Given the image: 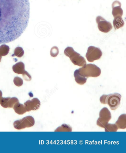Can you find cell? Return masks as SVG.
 <instances>
[{
	"label": "cell",
	"instance_id": "6",
	"mask_svg": "<svg viewBox=\"0 0 126 153\" xmlns=\"http://www.w3.org/2000/svg\"><path fill=\"white\" fill-rule=\"evenodd\" d=\"M102 52L99 48L90 46L88 48L86 54V58L89 62L100 59L102 56Z\"/></svg>",
	"mask_w": 126,
	"mask_h": 153
},
{
	"label": "cell",
	"instance_id": "3",
	"mask_svg": "<svg viewBox=\"0 0 126 153\" xmlns=\"http://www.w3.org/2000/svg\"><path fill=\"white\" fill-rule=\"evenodd\" d=\"M77 71L80 75L87 78L89 77H98L101 73L100 69L96 65L92 64L86 65L77 69Z\"/></svg>",
	"mask_w": 126,
	"mask_h": 153
},
{
	"label": "cell",
	"instance_id": "11",
	"mask_svg": "<svg viewBox=\"0 0 126 153\" xmlns=\"http://www.w3.org/2000/svg\"><path fill=\"white\" fill-rule=\"evenodd\" d=\"M13 72L18 74H24L27 71L25 70V65L21 62L16 63L12 67Z\"/></svg>",
	"mask_w": 126,
	"mask_h": 153
},
{
	"label": "cell",
	"instance_id": "13",
	"mask_svg": "<svg viewBox=\"0 0 126 153\" xmlns=\"http://www.w3.org/2000/svg\"><path fill=\"white\" fill-rule=\"evenodd\" d=\"M113 23V27L116 30L122 27L124 25V22L122 17L119 16L115 17Z\"/></svg>",
	"mask_w": 126,
	"mask_h": 153
},
{
	"label": "cell",
	"instance_id": "7",
	"mask_svg": "<svg viewBox=\"0 0 126 153\" xmlns=\"http://www.w3.org/2000/svg\"><path fill=\"white\" fill-rule=\"evenodd\" d=\"M98 24V27L99 31L107 33L113 29V26L111 23L108 22L101 16H98L96 19Z\"/></svg>",
	"mask_w": 126,
	"mask_h": 153
},
{
	"label": "cell",
	"instance_id": "21",
	"mask_svg": "<svg viewBox=\"0 0 126 153\" xmlns=\"http://www.w3.org/2000/svg\"><path fill=\"white\" fill-rule=\"evenodd\" d=\"M1 58H2V56H1L0 55V62H1Z\"/></svg>",
	"mask_w": 126,
	"mask_h": 153
},
{
	"label": "cell",
	"instance_id": "5",
	"mask_svg": "<svg viewBox=\"0 0 126 153\" xmlns=\"http://www.w3.org/2000/svg\"><path fill=\"white\" fill-rule=\"evenodd\" d=\"M35 120L33 117L27 116L21 120H16L13 123L15 129L21 130L26 128H30L35 125Z\"/></svg>",
	"mask_w": 126,
	"mask_h": 153
},
{
	"label": "cell",
	"instance_id": "20",
	"mask_svg": "<svg viewBox=\"0 0 126 153\" xmlns=\"http://www.w3.org/2000/svg\"><path fill=\"white\" fill-rule=\"evenodd\" d=\"M2 98V92L0 90V102H1V99Z\"/></svg>",
	"mask_w": 126,
	"mask_h": 153
},
{
	"label": "cell",
	"instance_id": "19",
	"mask_svg": "<svg viewBox=\"0 0 126 153\" xmlns=\"http://www.w3.org/2000/svg\"><path fill=\"white\" fill-rule=\"evenodd\" d=\"M23 76L24 77V79L26 81H30L32 79V77L28 72L26 71L25 73L23 74Z\"/></svg>",
	"mask_w": 126,
	"mask_h": 153
},
{
	"label": "cell",
	"instance_id": "1",
	"mask_svg": "<svg viewBox=\"0 0 126 153\" xmlns=\"http://www.w3.org/2000/svg\"><path fill=\"white\" fill-rule=\"evenodd\" d=\"M30 14L29 0H0V44L21 36L28 26Z\"/></svg>",
	"mask_w": 126,
	"mask_h": 153
},
{
	"label": "cell",
	"instance_id": "8",
	"mask_svg": "<svg viewBox=\"0 0 126 153\" xmlns=\"http://www.w3.org/2000/svg\"><path fill=\"white\" fill-rule=\"evenodd\" d=\"M24 105L27 112H29L39 109L41 106V102L38 98H34L32 100H27L24 103Z\"/></svg>",
	"mask_w": 126,
	"mask_h": 153
},
{
	"label": "cell",
	"instance_id": "17",
	"mask_svg": "<svg viewBox=\"0 0 126 153\" xmlns=\"http://www.w3.org/2000/svg\"><path fill=\"white\" fill-rule=\"evenodd\" d=\"M59 53V50L57 46H54L52 48L50 51V55L52 57H56Z\"/></svg>",
	"mask_w": 126,
	"mask_h": 153
},
{
	"label": "cell",
	"instance_id": "4",
	"mask_svg": "<svg viewBox=\"0 0 126 153\" xmlns=\"http://www.w3.org/2000/svg\"><path fill=\"white\" fill-rule=\"evenodd\" d=\"M121 98L120 94L116 93L111 94L108 95L105 100V103L113 110L117 109L119 107Z\"/></svg>",
	"mask_w": 126,
	"mask_h": 153
},
{
	"label": "cell",
	"instance_id": "14",
	"mask_svg": "<svg viewBox=\"0 0 126 153\" xmlns=\"http://www.w3.org/2000/svg\"><path fill=\"white\" fill-rule=\"evenodd\" d=\"M74 76L75 78V80L77 82L78 84H83L86 82L87 78L82 76L78 73L77 70L75 71L74 72Z\"/></svg>",
	"mask_w": 126,
	"mask_h": 153
},
{
	"label": "cell",
	"instance_id": "10",
	"mask_svg": "<svg viewBox=\"0 0 126 153\" xmlns=\"http://www.w3.org/2000/svg\"><path fill=\"white\" fill-rule=\"evenodd\" d=\"M113 11L112 14L114 18L117 16L122 17L123 13V11L121 8V3L118 1H116L113 2L112 4Z\"/></svg>",
	"mask_w": 126,
	"mask_h": 153
},
{
	"label": "cell",
	"instance_id": "18",
	"mask_svg": "<svg viewBox=\"0 0 126 153\" xmlns=\"http://www.w3.org/2000/svg\"><path fill=\"white\" fill-rule=\"evenodd\" d=\"M13 82L15 85L18 87L22 86L24 83L22 79L18 77H15L14 79Z\"/></svg>",
	"mask_w": 126,
	"mask_h": 153
},
{
	"label": "cell",
	"instance_id": "15",
	"mask_svg": "<svg viewBox=\"0 0 126 153\" xmlns=\"http://www.w3.org/2000/svg\"><path fill=\"white\" fill-rule=\"evenodd\" d=\"M10 48L6 45H2L0 46V55L5 56L7 55L10 52Z\"/></svg>",
	"mask_w": 126,
	"mask_h": 153
},
{
	"label": "cell",
	"instance_id": "12",
	"mask_svg": "<svg viewBox=\"0 0 126 153\" xmlns=\"http://www.w3.org/2000/svg\"><path fill=\"white\" fill-rule=\"evenodd\" d=\"M13 108L15 112L20 115H23L27 112L24 105L21 104L19 102H17Z\"/></svg>",
	"mask_w": 126,
	"mask_h": 153
},
{
	"label": "cell",
	"instance_id": "16",
	"mask_svg": "<svg viewBox=\"0 0 126 153\" xmlns=\"http://www.w3.org/2000/svg\"><path fill=\"white\" fill-rule=\"evenodd\" d=\"M24 51L22 48L18 47L15 49L14 51V55L17 56L18 58H21L24 56Z\"/></svg>",
	"mask_w": 126,
	"mask_h": 153
},
{
	"label": "cell",
	"instance_id": "2",
	"mask_svg": "<svg viewBox=\"0 0 126 153\" xmlns=\"http://www.w3.org/2000/svg\"><path fill=\"white\" fill-rule=\"evenodd\" d=\"M64 53L70 58L74 64L79 66H84L86 65V61L80 54L75 51L73 48L68 47L64 51Z\"/></svg>",
	"mask_w": 126,
	"mask_h": 153
},
{
	"label": "cell",
	"instance_id": "9",
	"mask_svg": "<svg viewBox=\"0 0 126 153\" xmlns=\"http://www.w3.org/2000/svg\"><path fill=\"white\" fill-rule=\"evenodd\" d=\"M18 99L15 97L13 98H2L0 104L4 108H12L17 102H19Z\"/></svg>",
	"mask_w": 126,
	"mask_h": 153
}]
</instances>
